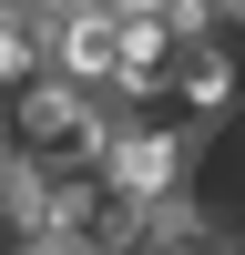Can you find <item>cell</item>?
Segmentation results:
<instances>
[{
	"mask_svg": "<svg viewBox=\"0 0 245 255\" xmlns=\"http://www.w3.org/2000/svg\"><path fill=\"white\" fill-rule=\"evenodd\" d=\"M184 153H194V143H184V133H163V123H122V133H113V153H102V174H113L133 204H163V194L184 184Z\"/></svg>",
	"mask_w": 245,
	"mask_h": 255,
	"instance_id": "obj_1",
	"label": "cell"
},
{
	"mask_svg": "<svg viewBox=\"0 0 245 255\" xmlns=\"http://www.w3.org/2000/svg\"><path fill=\"white\" fill-rule=\"evenodd\" d=\"M51 72H72V82L122 72V0H82V10L51 20Z\"/></svg>",
	"mask_w": 245,
	"mask_h": 255,
	"instance_id": "obj_2",
	"label": "cell"
},
{
	"mask_svg": "<svg viewBox=\"0 0 245 255\" xmlns=\"http://www.w3.org/2000/svg\"><path fill=\"white\" fill-rule=\"evenodd\" d=\"M174 82H184V102H194V113H225V102H235V61H225V51H184Z\"/></svg>",
	"mask_w": 245,
	"mask_h": 255,
	"instance_id": "obj_3",
	"label": "cell"
},
{
	"mask_svg": "<svg viewBox=\"0 0 245 255\" xmlns=\"http://www.w3.org/2000/svg\"><path fill=\"white\" fill-rule=\"evenodd\" d=\"M122 10H174V20H215V0H122Z\"/></svg>",
	"mask_w": 245,
	"mask_h": 255,
	"instance_id": "obj_4",
	"label": "cell"
},
{
	"mask_svg": "<svg viewBox=\"0 0 245 255\" xmlns=\"http://www.w3.org/2000/svg\"><path fill=\"white\" fill-rule=\"evenodd\" d=\"M0 163H10V153H0Z\"/></svg>",
	"mask_w": 245,
	"mask_h": 255,
	"instance_id": "obj_5",
	"label": "cell"
}]
</instances>
